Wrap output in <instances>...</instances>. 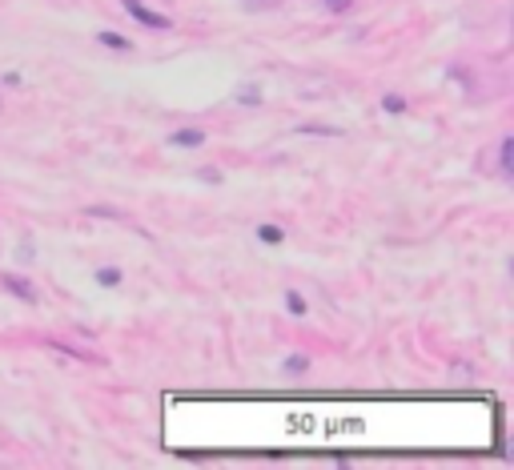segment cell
Returning a JSON list of instances; mask_svg holds the SVG:
<instances>
[{"instance_id": "6da1fadb", "label": "cell", "mask_w": 514, "mask_h": 470, "mask_svg": "<svg viewBox=\"0 0 514 470\" xmlns=\"http://www.w3.org/2000/svg\"><path fill=\"white\" fill-rule=\"evenodd\" d=\"M120 4H125V9H128V17H133V21H141L145 29H169V17H161V12L145 9L141 0H120Z\"/></svg>"}, {"instance_id": "7a4b0ae2", "label": "cell", "mask_w": 514, "mask_h": 470, "mask_svg": "<svg viewBox=\"0 0 514 470\" xmlns=\"http://www.w3.org/2000/svg\"><path fill=\"white\" fill-rule=\"evenodd\" d=\"M169 145H177V149H197V145H205V133L181 129V133H173V137H169Z\"/></svg>"}, {"instance_id": "3957f363", "label": "cell", "mask_w": 514, "mask_h": 470, "mask_svg": "<svg viewBox=\"0 0 514 470\" xmlns=\"http://www.w3.org/2000/svg\"><path fill=\"white\" fill-rule=\"evenodd\" d=\"M4 290H12L21 301H37V290H32L29 282H21V277H12V274H4Z\"/></svg>"}, {"instance_id": "277c9868", "label": "cell", "mask_w": 514, "mask_h": 470, "mask_svg": "<svg viewBox=\"0 0 514 470\" xmlns=\"http://www.w3.org/2000/svg\"><path fill=\"white\" fill-rule=\"evenodd\" d=\"M96 45H104V49H112V53H128V41L117 33H96Z\"/></svg>"}, {"instance_id": "5b68a950", "label": "cell", "mask_w": 514, "mask_h": 470, "mask_svg": "<svg viewBox=\"0 0 514 470\" xmlns=\"http://www.w3.org/2000/svg\"><path fill=\"white\" fill-rule=\"evenodd\" d=\"M257 237H261L265 245H281V242H286V234H281L278 226H261V229H257Z\"/></svg>"}, {"instance_id": "8992f818", "label": "cell", "mask_w": 514, "mask_h": 470, "mask_svg": "<svg viewBox=\"0 0 514 470\" xmlns=\"http://www.w3.org/2000/svg\"><path fill=\"white\" fill-rule=\"evenodd\" d=\"M510 149H514V137H506L502 153H498V169H502V177H510Z\"/></svg>"}, {"instance_id": "52a82bcc", "label": "cell", "mask_w": 514, "mask_h": 470, "mask_svg": "<svg viewBox=\"0 0 514 470\" xmlns=\"http://www.w3.org/2000/svg\"><path fill=\"white\" fill-rule=\"evenodd\" d=\"M96 282H101V285H120V269H96Z\"/></svg>"}, {"instance_id": "ba28073f", "label": "cell", "mask_w": 514, "mask_h": 470, "mask_svg": "<svg viewBox=\"0 0 514 470\" xmlns=\"http://www.w3.org/2000/svg\"><path fill=\"white\" fill-rule=\"evenodd\" d=\"M382 109H386V113H406V101H402V97H386Z\"/></svg>"}, {"instance_id": "9c48e42d", "label": "cell", "mask_w": 514, "mask_h": 470, "mask_svg": "<svg viewBox=\"0 0 514 470\" xmlns=\"http://www.w3.org/2000/svg\"><path fill=\"white\" fill-rule=\"evenodd\" d=\"M289 309H294V314H305V298H302V293H289Z\"/></svg>"}, {"instance_id": "30bf717a", "label": "cell", "mask_w": 514, "mask_h": 470, "mask_svg": "<svg viewBox=\"0 0 514 470\" xmlns=\"http://www.w3.org/2000/svg\"><path fill=\"white\" fill-rule=\"evenodd\" d=\"M305 366H310V362H305V358H289V362H286V370H294V374H302V370H305Z\"/></svg>"}, {"instance_id": "8fae6325", "label": "cell", "mask_w": 514, "mask_h": 470, "mask_svg": "<svg viewBox=\"0 0 514 470\" xmlns=\"http://www.w3.org/2000/svg\"><path fill=\"white\" fill-rule=\"evenodd\" d=\"M326 9L329 12H345V9H350V0H326Z\"/></svg>"}]
</instances>
